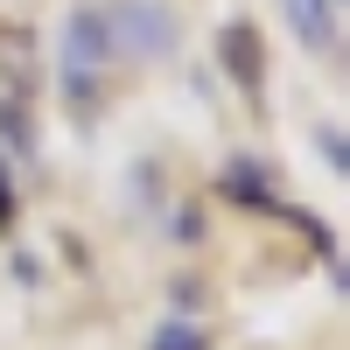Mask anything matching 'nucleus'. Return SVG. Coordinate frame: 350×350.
Wrapping results in <instances>:
<instances>
[{
  "label": "nucleus",
  "instance_id": "obj_1",
  "mask_svg": "<svg viewBox=\"0 0 350 350\" xmlns=\"http://www.w3.org/2000/svg\"><path fill=\"white\" fill-rule=\"evenodd\" d=\"M56 64H64V105L77 120H98V98H105V70H112V49H105V28H98V0L64 14V42H56Z\"/></svg>",
  "mask_w": 350,
  "mask_h": 350
},
{
  "label": "nucleus",
  "instance_id": "obj_2",
  "mask_svg": "<svg viewBox=\"0 0 350 350\" xmlns=\"http://www.w3.org/2000/svg\"><path fill=\"white\" fill-rule=\"evenodd\" d=\"M98 28H105L112 64H161L183 42V21L161 0H98Z\"/></svg>",
  "mask_w": 350,
  "mask_h": 350
},
{
  "label": "nucleus",
  "instance_id": "obj_3",
  "mask_svg": "<svg viewBox=\"0 0 350 350\" xmlns=\"http://www.w3.org/2000/svg\"><path fill=\"white\" fill-rule=\"evenodd\" d=\"M217 196L245 203V211H273V217H280V196H273L267 168H259L252 154H239V161H224V168H217Z\"/></svg>",
  "mask_w": 350,
  "mask_h": 350
},
{
  "label": "nucleus",
  "instance_id": "obj_4",
  "mask_svg": "<svg viewBox=\"0 0 350 350\" xmlns=\"http://www.w3.org/2000/svg\"><path fill=\"white\" fill-rule=\"evenodd\" d=\"M217 49H224V70L245 84V98H259V84H267V77H259V28L252 21H231Z\"/></svg>",
  "mask_w": 350,
  "mask_h": 350
},
{
  "label": "nucleus",
  "instance_id": "obj_5",
  "mask_svg": "<svg viewBox=\"0 0 350 350\" xmlns=\"http://www.w3.org/2000/svg\"><path fill=\"white\" fill-rule=\"evenodd\" d=\"M280 14L295 28V42H308V49L336 42V0H280Z\"/></svg>",
  "mask_w": 350,
  "mask_h": 350
},
{
  "label": "nucleus",
  "instance_id": "obj_6",
  "mask_svg": "<svg viewBox=\"0 0 350 350\" xmlns=\"http://www.w3.org/2000/svg\"><path fill=\"white\" fill-rule=\"evenodd\" d=\"M148 350H211V336H203L196 323H161Z\"/></svg>",
  "mask_w": 350,
  "mask_h": 350
},
{
  "label": "nucleus",
  "instance_id": "obj_7",
  "mask_svg": "<svg viewBox=\"0 0 350 350\" xmlns=\"http://www.w3.org/2000/svg\"><path fill=\"white\" fill-rule=\"evenodd\" d=\"M14 224V183H8V168H0V231Z\"/></svg>",
  "mask_w": 350,
  "mask_h": 350
}]
</instances>
